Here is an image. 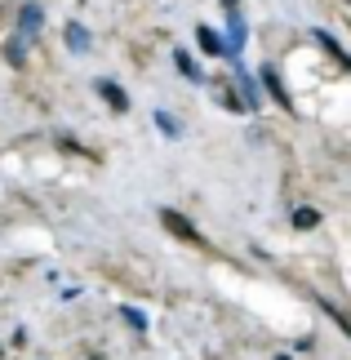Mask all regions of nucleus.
I'll return each mask as SVG.
<instances>
[{
  "label": "nucleus",
  "mask_w": 351,
  "mask_h": 360,
  "mask_svg": "<svg viewBox=\"0 0 351 360\" xmlns=\"http://www.w3.org/2000/svg\"><path fill=\"white\" fill-rule=\"evenodd\" d=\"M5 58H9L13 67H18V63L27 58V45H23V40H18V36H13V40H9V45H5Z\"/></svg>",
  "instance_id": "obj_10"
},
{
  "label": "nucleus",
  "mask_w": 351,
  "mask_h": 360,
  "mask_svg": "<svg viewBox=\"0 0 351 360\" xmlns=\"http://www.w3.org/2000/svg\"><path fill=\"white\" fill-rule=\"evenodd\" d=\"M196 40H200V49L214 53V58H227V53H236L231 40H222V32H214V27H196Z\"/></svg>",
  "instance_id": "obj_2"
},
{
  "label": "nucleus",
  "mask_w": 351,
  "mask_h": 360,
  "mask_svg": "<svg viewBox=\"0 0 351 360\" xmlns=\"http://www.w3.org/2000/svg\"><path fill=\"white\" fill-rule=\"evenodd\" d=\"M156 124H160V129L170 134V138H178V124H174V116H165V112H156Z\"/></svg>",
  "instance_id": "obj_12"
},
{
  "label": "nucleus",
  "mask_w": 351,
  "mask_h": 360,
  "mask_svg": "<svg viewBox=\"0 0 351 360\" xmlns=\"http://www.w3.org/2000/svg\"><path fill=\"white\" fill-rule=\"evenodd\" d=\"M262 85L272 89V98H276L280 107H285V112H289V107H293V103H289V89L280 85V76H276V67H262Z\"/></svg>",
  "instance_id": "obj_4"
},
{
  "label": "nucleus",
  "mask_w": 351,
  "mask_h": 360,
  "mask_svg": "<svg viewBox=\"0 0 351 360\" xmlns=\"http://www.w3.org/2000/svg\"><path fill=\"white\" fill-rule=\"evenodd\" d=\"M40 27H45V9L27 0V5L18 9V32H13V36H18L23 45H32V40H40Z\"/></svg>",
  "instance_id": "obj_1"
},
{
  "label": "nucleus",
  "mask_w": 351,
  "mask_h": 360,
  "mask_svg": "<svg viewBox=\"0 0 351 360\" xmlns=\"http://www.w3.org/2000/svg\"><path fill=\"white\" fill-rule=\"evenodd\" d=\"M236 89H241V103H245V112H258L262 107V89L249 80V72H236Z\"/></svg>",
  "instance_id": "obj_3"
},
{
  "label": "nucleus",
  "mask_w": 351,
  "mask_h": 360,
  "mask_svg": "<svg viewBox=\"0 0 351 360\" xmlns=\"http://www.w3.org/2000/svg\"><path fill=\"white\" fill-rule=\"evenodd\" d=\"M174 63H178V72L182 76H187V80H196V85H200V80H205V72H200V67H196V58H191V53H174Z\"/></svg>",
  "instance_id": "obj_8"
},
{
  "label": "nucleus",
  "mask_w": 351,
  "mask_h": 360,
  "mask_svg": "<svg viewBox=\"0 0 351 360\" xmlns=\"http://www.w3.org/2000/svg\"><path fill=\"white\" fill-rule=\"evenodd\" d=\"M120 311H125V321H129L134 329H147V316L138 311V307H120Z\"/></svg>",
  "instance_id": "obj_11"
},
{
  "label": "nucleus",
  "mask_w": 351,
  "mask_h": 360,
  "mask_svg": "<svg viewBox=\"0 0 351 360\" xmlns=\"http://www.w3.org/2000/svg\"><path fill=\"white\" fill-rule=\"evenodd\" d=\"M316 223H320V210H312V205H302V210L293 214V227H298V231H312Z\"/></svg>",
  "instance_id": "obj_9"
},
{
  "label": "nucleus",
  "mask_w": 351,
  "mask_h": 360,
  "mask_svg": "<svg viewBox=\"0 0 351 360\" xmlns=\"http://www.w3.org/2000/svg\"><path fill=\"white\" fill-rule=\"evenodd\" d=\"M312 36H316V40H320V45H325V49L333 53V58H338V63L347 67V72H351V58H347V49H343V45H338V40H333V36L325 32V27H316V32H312Z\"/></svg>",
  "instance_id": "obj_7"
},
{
  "label": "nucleus",
  "mask_w": 351,
  "mask_h": 360,
  "mask_svg": "<svg viewBox=\"0 0 351 360\" xmlns=\"http://www.w3.org/2000/svg\"><path fill=\"white\" fill-rule=\"evenodd\" d=\"M98 94L111 103V112H129V98H125L120 85H111V80H98Z\"/></svg>",
  "instance_id": "obj_5"
},
{
  "label": "nucleus",
  "mask_w": 351,
  "mask_h": 360,
  "mask_svg": "<svg viewBox=\"0 0 351 360\" xmlns=\"http://www.w3.org/2000/svg\"><path fill=\"white\" fill-rule=\"evenodd\" d=\"M89 45H94V40H89V32H85V27H80V22H67V49H76V53H89Z\"/></svg>",
  "instance_id": "obj_6"
}]
</instances>
